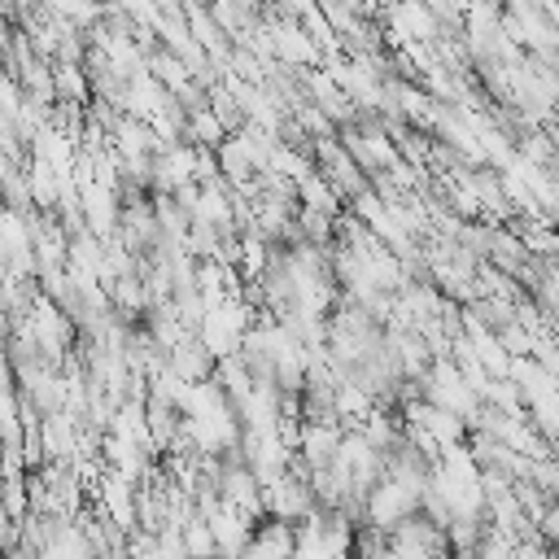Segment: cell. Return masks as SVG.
Returning <instances> with one entry per match:
<instances>
[{"label":"cell","instance_id":"3","mask_svg":"<svg viewBox=\"0 0 559 559\" xmlns=\"http://www.w3.org/2000/svg\"><path fill=\"white\" fill-rule=\"evenodd\" d=\"M262 511H266V520H280V524H301V520H310V515L319 511V498H314L306 472L293 467V472L280 476L275 485H262Z\"/></svg>","mask_w":559,"mask_h":559},{"label":"cell","instance_id":"7","mask_svg":"<svg viewBox=\"0 0 559 559\" xmlns=\"http://www.w3.org/2000/svg\"><path fill=\"white\" fill-rule=\"evenodd\" d=\"M297 201H301L306 210H319V214H332V218H341V214H345V210H341V205H345V201H341V192H336L319 170H314L306 183H297Z\"/></svg>","mask_w":559,"mask_h":559},{"label":"cell","instance_id":"8","mask_svg":"<svg viewBox=\"0 0 559 559\" xmlns=\"http://www.w3.org/2000/svg\"><path fill=\"white\" fill-rule=\"evenodd\" d=\"M183 555H188V559H218V542H214L210 520L192 515V520L183 524Z\"/></svg>","mask_w":559,"mask_h":559},{"label":"cell","instance_id":"1","mask_svg":"<svg viewBox=\"0 0 559 559\" xmlns=\"http://www.w3.org/2000/svg\"><path fill=\"white\" fill-rule=\"evenodd\" d=\"M419 393L432 402V406H441V411H450V415H459V419H476L480 415V406H485V397L472 389V380L459 371V362L450 358V354H437V362L428 367V376H419Z\"/></svg>","mask_w":559,"mask_h":559},{"label":"cell","instance_id":"5","mask_svg":"<svg viewBox=\"0 0 559 559\" xmlns=\"http://www.w3.org/2000/svg\"><path fill=\"white\" fill-rule=\"evenodd\" d=\"M52 87H57V100L66 105H92V74L87 66L79 61H52Z\"/></svg>","mask_w":559,"mask_h":559},{"label":"cell","instance_id":"2","mask_svg":"<svg viewBox=\"0 0 559 559\" xmlns=\"http://www.w3.org/2000/svg\"><path fill=\"white\" fill-rule=\"evenodd\" d=\"M419 507H424V489L402 485L397 476H384V480L367 493V502H362V524H371V528H380V533H393V528H397L402 520H411Z\"/></svg>","mask_w":559,"mask_h":559},{"label":"cell","instance_id":"11","mask_svg":"<svg viewBox=\"0 0 559 559\" xmlns=\"http://www.w3.org/2000/svg\"><path fill=\"white\" fill-rule=\"evenodd\" d=\"M183 559H188V555H183Z\"/></svg>","mask_w":559,"mask_h":559},{"label":"cell","instance_id":"10","mask_svg":"<svg viewBox=\"0 0 559 559\" xmlns=\"http://www.w3.org/2000/svg\"><path fill=\"white\" fill-rule=\"evenodd\" d=\"M537 537L550 546V550H559V498L546 507V515L537 520Z\"/></svg>","mask_w":559,"mask_h":559},{"label":"cell","instance_id":"6","mask_svg":"<svg viewBox=\"0 0 559 559\" xmlns=\"http://www.w3.org/2000/svg\"><path fill=\"white\" fill-rule=\"evenodd\" d=\"M227 135H231V131L223 127V118H218L210 105H205V109H192L188 122H183V140L197 144V148H214V153H218Z\"/></svg>","mask_w":559,"mask_h":559},{"label":"cell","instance_id":"9","mask_svg":"<svg viewBox=\"0 0 559 559\" xmlns=\"http://www.w3.org/2000/svg\"><path fill=\"white\" fill-rule=\"evenodd\" d=\"M48 9H52V17H66V22H74V26H96V22H105V13L109 9H100L96 0H48Z\"/></svg>","mask_w":559,"mask_h":559},{"label":"cell","instance_id":"4","mask_svg":"<svg viewBox=\"0 0 559 559\" xmlns=\"http://www.w3.org/2000/svg\"><path fill=\"white\" fill-rule=\"evenodd\" d=\"M166 367H170L175 376H183L188 384H201V380H214L218 358L205 349L201 336H188V341H179V345L166 349Z\"/></svg>","mask_w":559,"mask_h":559}]
</instances>
